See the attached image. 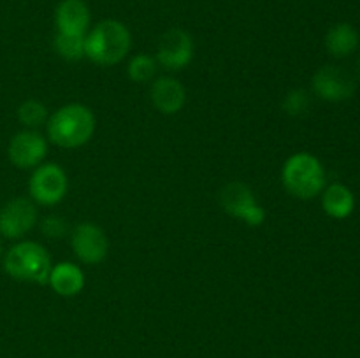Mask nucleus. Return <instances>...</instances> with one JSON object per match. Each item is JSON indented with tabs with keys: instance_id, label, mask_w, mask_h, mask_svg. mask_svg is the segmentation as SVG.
<instances>
[{
	"instance_id": "obj_1",
	"label": "nucleus",
	"mask_w": 360,
	"mask_h": 358,
	"mask_svg": "<svg viewBox=\"0 0 360 358\" xmlns=\"http://www.w3.org/2000/svg\"><path fill=\"white\" fill-rule=\"evenodd\" d=\"M132 35L118 20H104L84 35V56L102 67L122 62L130 51Z\"/></svg>"
},
{
	"instance_id": "obj_2",
	"label": "nucleus",
	"mask_w": 360,
	"mask_h": 358,
	"mask_svg": "<svg viewBox=\"0 0 360 358\" xmlns=\"http://www.w3.org/2000/svg\"><path fill=\"white\" fill-rule=\"evenodd\" d=\"M46 126L53 144L74 150L91 139L95 132V114L83 104H67L49 116Z\"/></svg>"
},
{
	"instance_id": "obj_3",
	"label": "nucleus",
	"mask_w": 360,
	"mask_h": 358,
	"mask_svg": "<svg viewBox=\"0 0 360 358\" xmlns=\"http://www.w3.org/2000/svg\"><path fill=\"white\" fill-rule=\"evenodd\" d=\"M51 269L49 253L34 241L18 242L4 256V270L16 281L48 284Z\"/></svg>"
},
{
	"instance_id": "obj_4",
	"label": "nucleus",
	"mask_w": 360,
	"mask_h": 358,
	"mask_svg": "<svg viewBox=\"0 0 360 358\" xmlns=\"http://www.w3.org/2000/svg\"><path fill=\"white\" fill-rule=\"evenodd\" d=\"M281 181L292 197L309 200L326 186V171L316 157L309 153H295L285 161Z\"/></svg>"
},
{
	"instance_id": "obj_5",
	"label": "nucleus",
	"mask_w": 360,
	"mask_h": 358,
	"mask_svg": "<svg viewBox=\"0 0 360 358\" xmlns=\"http://www.w3.org/2000/svg\"><path fill=\"white\" fill-rule=\"evenodd\" d=\"M221 209L250 227H260L266 220V211L245 183L232 181L220 190Z\"/></svg>"
},
{
	"instance_id": "obj_6",
	"label": "nucleus",
	"mask_w": 360,
	"mask_h": 358,
	"mask_svg": "<svg viewBox=\"0 0 360 358\" xmlns=\"http://www.w3.org/2000/svg\"><path fill=\"white\" fill-rule=\"evenodd\" d=\"M67 190L69 179L65 171L56 164H41L28 181L32 200L39 206H56L67 195Z\"/></svg>"
},
{
	"instance_id": "obj_7",
	"label": "nucleus",
	"mask_w": 360,
	"mask_h": 358,
	"mask_svg": "<svg viewBox=\"0 0 360 358\" xmlns=\"http://www.w3.org/2000/svg\"><path fill=\"white\" fill-rule=\"evenodd\" d=\"M70 246L77 260L86 265L104 262L109 253V241L105 232L94 223H79L70 234Z\"/></svg>"
},
{
	"instance_id": "obj_8",
	"label": "nucleus",
	"mask_w": 360,
	"mask_h": 358,
	"mask_svg": "<svg viewBox=\"0 0 360 358\" xmlns=\"http://www.w3.org/2000/svg\"><path fill=\"white\" fill-rule=\"evenodd\" d=\"M193 41L188 32L171 28L158 41L157 62L167 70H183L193 60Z\"/></svg>"
},
{
	"instance_id": "obj_9",
	"label": "nucleus",
	"mask_w": 360,
	"mask_h": 358,
	"mask_svg": "<svg viewBox=\"0 0 360 358\" xmlns=\"http://www.w3.org/2000/svg\"><path fill=\"white\" fill-rule=\"evenodd\" d=\"M35 202L18 197L0 209V235L6 239H21L37 223Z\"/></svg>"
},
{
	"instance_id": "obj_10",
	"label": "nucleus",
	"mask_w": 360,
	"mask_h": 358,
	"mask_svg": "<svg viewBox=\"0 0 360 358\" xmlns=\"http://www.w3.org/2000/svg\"><path fill=\"white\" fill-rule=\"evenodd\" d=\"M7 153L18 168H35L48 154V142L35 130H23L11 139Z\"/></svg>"
},
{
	"instance_id": "obj_11",
	"label": "nucleus",
	"mask_w": 360,
	"mask_h": 358,
	"mask_svg": "<svg viewBox=\"0 0 360 358\" xmlns=\"http://www.w3.org/2000/svg\"><path fill=\"white\" fill-rule=\"evenodd\" d=\"M313 91L327 102H341L354 95L355 81L347 70L327 65L313 76Z\"/></svg>"
},
{
	"instance_id": "obj_12",
	"label": "nucleus",
	"mask_w": 360,
	"mask_h": 358,
	"mask_svg": "<svg viewBox=\"0 0 360 358\" xmlns=\"http://www.w3.org/2000/svg\"><path fill=\"white\" fill-rule=\"evenodd\" d=\"M90 20V9L83 0H62L55 11V23L60 34L86 35Z\"/></svg>"
},
{
	"instance_id": "obj_13",
	"label": "nucleus",
	"mask_w": 360,
	"mask_h": 358,
	"mask_svg": "<svg viewBox=\"0 0 360 358\" xmlns=\"http://www.w3.org/2000/svg\"><path fill=\"white\" fill-rule=\"evenodd\" d=\"M151 102L162 114H178L186 102L185 86L174 77H158L151 84Z\"/></svg>"
},
{
	"instance_id": "obj_14",
	"label": "nucleus",
	"mask_w": 360,
	"mask_h": 358,
	"mask_svg": "<svg viewBox=\"0 0 360 358\" xmlns=\"http://www.w3.org/2000/svg\"><path fill=\"white\" fill-rule=\"evenodd\" d=\"M48 284L60 297H76L84 288V272L76 263L60 262L49 272Z\"/></svg>"
},
{
	"instance_id": "obj_15",
	"label": "nucleus",
	"mask_w": 360,
	"mask_h": 358,
	"mask_svg": "<svg viewBox=\"0 0 360 358\" xmlns=\"http://www.w3.org/2000/svg\"><path fill=\"white\" fill-rule=\"evenodd\" d=\"M359 46V34L352 25L338 23L327 32L326 48L336 58H345L352 55Z\"/></svg>"
},
{
	"instance_id": "obj_16",
	"label": "nucleus",
	"mask_w": 360,
	"mask_h": 358,
	"mask_svg": "<svg viewBox=\"0 0 360 358\" xmlns=\"http://www.w3.org/2000/svg\"><path fill=\"white\" fill-rule=\"evenodd\" d=\"M322 206L323 211L329 214L330 218L336 220H345L352 214L355 206L354 195L350 190L343 185H330L329 188L323 192L322 195Z\"/></svg>"
},
{
	"instance_id": "obj_17",
	"label": "nucleus",
	"mask_w": 360,
	"mask_h": 358,
	"mask_svg": "<svg viewBox=\"0 0 360 358\" xmlns=\"http://www.w3.org/2000/svg\"><path fill=\"white\" fill-rule=\"evenodd\" d=\"M53 48L56 55L67 62H77L84 56V35H67L58 32L53 41Z\"/></svg>"
},
{
	"instance_id": "obj_18",
	"label": "nucleus",
	"mask_w": 360,
	"mask_h": 358,
	"mask_svg": "<svg viewBox=\"0 0 360 358\" xmlns=\"http://www.w3.org/2000/svg\"><path fill=\"white\" fill-rule=\"evenodd\" d=\"M48 109L39 100H25L18 107V119H20L21 125L28 126L30 130L44 125L48 121Z\"/></svg>"
},
{
	"instance_id": "obj_19",
	"label": "nucleus",
	"mask_w": 360,
	"mask_h": 358,
	"mask_svg": "<svg viewBox=\"0 0 360 358\" xmlns=\"http://www.w3.org/2000/svg\"><path fill=\"white\" fill-rule=\"evenodd\" d=\"M155 72H157V60L144 53L134 56L127 67V74L134 83H148L153 79Z\"/></svg>"
},
{
	"instance_id": "obj_20",
	"label": "nucleus",
	"mask_w": 360,
	"mask_h": 358,
	"mask_svg": "<svg viewBox=\"0 0 360 358\" xmlns=\"http://www.w3.org/2000/svg\"><path fill=\"white\" fill-rule=\"evenodd\" d=\"M281 107H283V111L287 112L288 116H294V118L304 116L309 109V95L306 93L304 90L288 91V93L285 95Z\"/></svg>"
},
{
	"instance_id": "obj_21",
	"label": "nucleus",
	"mask_w": 360,
	"mask_h": 358,
	"mask_svg": "<svg viewBox=\"0 0 360 358\" xmlns=\"http://www.w3.org/2000/svg\"><path fill=\"white\" fill-rule=\"evenodd\" d=\"M42 234L49 239H62L67 234V223L62 216L58 214H51L46 216L41 223Z\"/></svg>"
},
{
	"instance_id": "obj_22",
	"label": "nucleus",
	"mask_w": 360,
	"mask_h": 358,
	"mask_svg": "<svg viewBox=\"0 0 360 358\" xmlns=\"http://www.w3.org/2000/svg\"><path fill=\"white\" fill-rule=\"evenodd\" d=\"M4 255V244H2V239H0V258H2Z\"/></svg>"
},
{
	"instance_id": "obj_23",
	"label": "nucleus",
	"mask_w": 360,
	"mask_h": 358,
	"mask_svg": "<svg viewBox=\"0 0 360 358\" xmlns=\"http://www.w3.org/2000/svg\"><path fill=\"white\" fill-rule=\"evenodd\" d=\"M359 70H360V62H359Z\"/></svg>"
}]
</instances>
